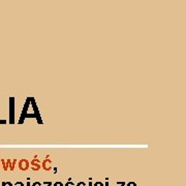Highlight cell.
<instances>
[{"label": "cell", "instance_id": "cell-1", "mask_svg": "<svg viewBox=\"0 0 186 186\" xmlns=\"http://www.w3.org/2000/svg\"><path fill=\"white\" fill-rule=\"evenodd\" d=\"M26 118H35L38 122V124H42V120L40 118V111L37 109L36 101L33 97H28L26 99V103L24 105V107L22 110V114H21L19 124H23L24 120Z\"/></svg>", "mask_w": 186, "mask_h": 186}, {"label": "cell", "instance_id": "cell-2", "mask_svg": "<svg viewBox=\"0 0 186 186\" xmlns=\"http://www.w3.org/2000/svg\"><path fill=\"white\" fill-rule=\"evenodd\" d=\"M9 123L15 122V97H9Z\"/></svg>", "mask_w": 186, "mask_h": 186}, {"label": "cell", "instance_id": "cell-3", "mask_svg": "<svg viewBox=\"0 0 186 186\" xmlns=\"http://www.w3.org/2000/svg\"><path fill=\"white\" fill-rule=\"evenodd\" d=\"M18 165H19V169H20L21 171L26 172V171H28L29 168H30V162H29V160H27V159H21V160H19Z\"/></svg>", "mask_w": 186, "mask_h": 186}, {"label": "cell", "instance_id": "cell-4", "mask_svg": "<svg viewBox=\"0 0 186 186\" xmlns=\"http://www.w3.org/2000/svg\"><path fill=\"white\" fill-rule=\"evenodd\" d=\"M40 160H38L37 158H33L32 160L30 161V168L32 171L34 172H37V171H40V168H42V165H40Z\"/></svg>", "mask_w": 186, "mask_h": 186}, {"label": "cell", "instance_id": "cell-5", "mask_svg": "<svg viewBox=\"0 0 186 186\" xmlns=\"http://www.w3.org/2000/svg\"><path fill=\"white\" fill-rule=\"evenodd\" d=\"M52 161L50 160V156H48V157L46 158V159L44 160V161L40 163V165H42V168L45 170L46 172H49V171H51L52 170Z\"/></svg>", "mask_w": 186, "mask_h": 186}, {"label": "cell", "instance_id": "cell-6", "mask_svg": "<svg viewBox=\"0 0 186 186\" xmlns=\"http://www.w3.org/2000/svg\"><path fill=\"white\" fill-rule=\"evenodd\" d=\"M7 161V163H8V165H9V170H11V171H13V169H15V162H17V160H13V163H11V160H6Z\"/></svg>", "mask_w": 186, "mask_h": 186}, {"label": "cell", "instance_id": "cell-7", "mask_svg": "<svg viewBox=\"0 0 186 186\" xmlns=\"http://www.w3.org/2000/svg\"><path fill=\"white\" fill-rule=\"evenodd\" d=\"M93 186H105V184L100 181H96L95 183H93Z\"/></svg>", "mask_w": 186, "mask_h": 186}, {"label": "cell", "instance_id": "cell-8", "mask_svg": "<svg viewBox=\"0 0 186 186\" xmlns=\"http://www.w3.org/2000/svg\"><path fill=\"white\" fill-rule=\"evenodd\" d=\"M125 186H136V182L130 181V182H128V183H126V185H125Z\"/></svg>", "mask_w": 186, "mask_h": 186}, {"label": "cell", "instance_id": "cell-9", "mask_svg": "<svg viewBox=\"0 0 186 186\" xmlns=\"http://www.w3.org/2000/svg\"><path fill=\"white\" fill-rule=\"evenodd\" d=\"M64 186H74V182H71L70 180H68V181L66 182V184Z\"/></svg>", "mask_w": 186, "mask_h": 186}, {"label": "cell", "instance_id": "cell-10", "mask_svg": "<svg viewBox=\"0 0 186 186\" xmlns=\"http://www.w3.org/2000/svg\"><path fill=\"white\" fill-rule=\"evenodd\" d=\"M54 186H64V184L60 181H57V182H55L54 183Z\"/></svg>", "mask_w": 186, "mask_h": 186}, {"label": "cell", "instance_id": "cell-11", "mask_svg": "<svg viewBox=\"0 0 186 186\" xmlns=\"http://www.w3.org/2000/svg\"><path fill=\"white\" fill-rule=\"evenodd\" d=\"M2 186H13V183H11V182H3Z\"/></svg>", "mask_w": 186, "mask_h": 186}, {"label": "cell", "instance_id": "cell-12", "mask_svg": "<svg viewBox=\"0 0 186 186\" xmlns=\"http://www.w3.org/2000/svg\"><path fill=\"white\" fill-rule=\"evenodd\" d=\"M52 184H53V183H52L51 181H47V182L45 181V182H44V185H45V186H52Z\"/></svg>", "mask_w": 186, "mask_h": 186}, {"label": "cell", "instance_id": "cell-13", "mask_svg": "<svg viewBox=\"0 0 186 186\" xmlns=\"http://www.w3.org/2000/svg\"><path fill=\"white\" fill-rule=\"evenodd\" d=\"M13 186H25V184L22 183V182H16Z\"/></svg>", "mask_w": 186, "mask_h": 186}, {"label": "cell", "instance_id": "cell-14", "mask_svg": "<svg viewBox=\"0 0 186 186\" xmlns=\"http://www.w3.org/2000/svg\"><path fill=\"white\" fill-rule=\"evenodd\" d=\"M77 186H87V185H86V183H85V182L81 181V182H79V183L77 184Z\"/></svg>", "mask_w": 186, "mask_h": 186}, {"label": "cell", "instance_id": "cell-15", "mask_svg": "<svg viewBox=\"0 0 186 186\" xmlns=\"http://www.w3.org/2000/svg\"><path fill=\"white\" fill-rule=\"evenodd\" d=\"M31 186H42V183L40 182H34Z\"/></svg>", "mask_w": 186, "mask_h": 186}, {"label": "cell", "instance_id": "cell-16", "mask_svg": "<svg viewBox=\"0 0 186 186\" xmlns=\"http://www.w3.org/2000/svg\"><path fill=\"white\" fill-rule=\"evenodd\" d=\"M117 184H118L119 186H125V185H126V183H125V182H118Z\"/></svg>", "mask_w": 186, "mask_h": 186}, {"label": "cell", "instance_id": "cell-17", "mask_svg": "<svg viewBox=\"0 0 186 186\" xmlns=\"http://www.w3.org/2000/svg\"><path fill=\"white\" fill-rule=\"evenodd\" d=\"M5 123H6L5 120H0V124H5Z\"/></svg>", "mask_w": 186, "mask_h": 186}, {"label": "cell", "instance_id": "cell-18", "mask_svg": "<svg viewBox=\"0 0 186 186\" xmlns=\"http://www.w3.org/2000/svg\"><path fill=\"white\" fill-rule=\"evenodd\" d=\"M88 186H93V183H92V182L90 181L89 183H88Z\"/></svg>", "mask_w": 186, "mask_h": 186}, {"label": "cell", "instance_id": "cell-19", "mask_svg": "<svg viewBox=\"0 0 186 186\" xmlns=\"http://www.w3.org/2000/svg\"><path fill=\"white\" fill-rule=\"evenodd\" d=\"M105 186H110V184H109V182H105Z\"/></svg>", "mask_w": 186, "mask_h": 186}, {"label": "cell", "instance_id": "cell-20", "mask_svg": "<svg viewBox=\"0 0 186 186\" xmlns=\"http://www.w3.org/2000/svg\"><path fill=\"white\" fill-rule=\"evenodd\" d=\"M26 186H31V184H30V182H27V183H26Z\"/></svg>", "mask_w": 186, "mask_h": 186}]
</instances>
